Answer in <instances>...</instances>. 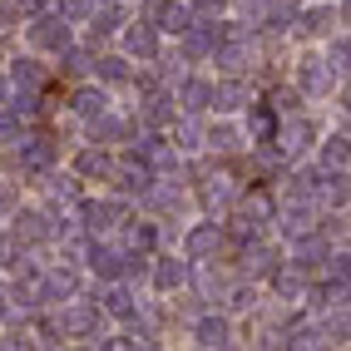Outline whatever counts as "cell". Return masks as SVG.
I'll return each mask as SVG.
<instances>
[{
	"label": "cell",
	"instance_id": "7402d4cb",
	"mask_svg": "<svg viewBox=\"0 0 351 351\" xmlns=\"http://www.w3.org/2000/svg\"><path fill=\"white\" fill-rule=\"evenodd\" d=\"M173 104H183V114H203V109H213V84L189 75V80H178L173 89Z\"/></svg>",
	"mask_w": 351,
	"mask_h": 351
},
{
	"label": "cell",
	"instance_id": "3957f363",
	"mask_svg": "<svg viewBox=\"0 0 351 351\" xmlns=\"http://www.w3.org/2000/svg\"><path fill=\"white\" fill-rule=\"evenodd\" d=\"M99 322H104V307L99 302H75L69 297L64 307H60V317H55V326H60V337H99Z\"/></svg>",
	"mask_w": 351,
	"mask_h": 351
},
{
	"label": "cell",
	"instance_id": "d4e9b609",
	"mask_svg": "<svg viewBox=\"0 0 351 351\" xmlns=\"http://www.w3.org/2000/svg\"><path fill=\"white\" fill-rule=\"evenodd\" d=\"M252 104V95H247V84L232 75V80H223V84H213V109L218 114H238V109H247Z\"/></svg>",
	"mask_w": 351,
	"mask_h": 351
},
{
	"label": "cell",
	"instance_id": "8992f818",
	"mask_svg": "<svg viewBox=\"0 0 351 351\" xmlns=\"http://www.w3.org/2000/svg\"><path fill=\"white\" fill-rule=\"evenodd\" d=\"M223 247H228L223 223H198V228H189V238H183V257H189V263H213Z\"/></svg>",
	"mask_w": 351,
	"mask_h": 351
},
{
	"label": "cell",
	"instance_id": "ee69618b",
	"mask_svg": "<svg viewBox=\"0 0 351 351\" xmlns=\"http://www.w3.org/2000/svg\"><path fill=\"white\" fill-rule=\"evenodd\" d=\"M238 10H243L247 20H257V25H263V15L272 10V0H238Z\"/></svg>",
	"mask_w": 351,
	"mask_h": 351
},
{
	"label": "cell",
	"instance_id": "5bb4252c",
	"mask_svg": "<svg viewBox=\"0 0 351 351\" xmlns=\"http://www.w3.org/2000/svg\"><path fill=\"white\" fill-rule=\"evenodd\" d=\"M10 232H15V243H20V247H40V243H50L55 223L45 218V213H20V208H15V218H10Z\"/></svg>",
	"mask_w": 351,
	"mask_h": 351
},
{
	"label": "cell",
	"instance_id": "60d3db41",
	"mask_svg": "<svg viewBox=\"0 0 351 351\" xmlns=\"http://www.w3.org/2000/svg\"><path fill=\"white\" fill-rule=\"evenodd\" d=\"M267 104H272L277 114H292V109L302 104V89H297V84H282V89H272V95H267Z\"/></svg>",
	"mask_w": 351,
	"mask_h": 351
},
{
	"label": "cell",
	"instance_id": "603a6c76",
	"mask_svg": "<svg viewBox=\"0 0 351 351\" xmlns=\"http://www.w3.org/2000/svg\"><path fill=\"white\" fill-rule=\"evenodd\" d=\"M193 341L198 346H232V322L218 317V312H203L193 322Z\"/></svg>",
	"mask_w": 351,
	"mask_h": 351
},
{
	"label": "cell",
	"instance_id": "7bdbcfd3",
	"mask_svg": "<svg viewBox=\"0 0 351 351\" xmlns=\"http://www.w3.org/2000/svg\"><path fill=\"white\" fill-rule=\"evenodd\" d=\"M326 263H332V277H337V282H351V252H332Z\"/></svg>",
	"mask_w": 351,
	"mask_h": 351
},
{
	"label": "cell",
	"instance_id": "2e32d148",
	"mask_svg": "<svg viewBox=\"0 0 351 351\" xmlns=\"http://www.w3.org/2000/svg\"><path fill=\"white\" fill-rule=\"evenodd\" d=\"M277 124H282V114H277L267 99H252L247 104V138H252V144H272Z\"/></svg>",
	"mask_w": 351,
	"mask_h": 351
},
{
	"label": "cell",
	"instance_id": "74e56055",
	"mask_svg": "<svg viewBox=\"0 0 351 351\" xmlns=\"http://www.w3.org/2000/svg\"><path fill=\"white\" fill-rule=\"evenodd\" d=\"M55 60H60V75H69V80H80V75H89V64H95V60H89L84 50H75V45H64V50H60Z\"/></svg>",
	"mask_w": 351,
	"mask_h": 351
},
{
	"label": "cell",
	"instance_id": "f1b7e54d",
	"mask_svg": "<svg viewBox=\"0 0 351 351\" xmlns=\"http://www.w3.org/2000/svg\"><path fill=\"white\" fill-rule=\"evenodd\" d=\"M238 198H243V189H238V178H228V173H213L203 183V203L208 208H232Z\"/></svg>",
	"mask_w": 351,
	"mask_h": 351
},
{
	"label": "cell",
	"instance_id": "52a82bcc",
	"mask_svg": "<svg viewBox=\"0 0 351 351\" xmlns=\"http://www.w3.org/2000/svg\"><path fill=\"white\" fill-rule=\"evenodd\" d=\"M129 218V203H119V198H89V203H80V228L84 232H109V228H119Z\"/></svg>",
	"mask_w": 351,
	"mask_h": 351
},
{
	"label": "cell",
	"instance_id": "7a4b0ae2",
	"mask_svg": "<svg viewBox=\"0 0 351 351\" xmlns=\"http://www.w3.org/2000/svg\"><path fill=\"white\" fill-rule=\"evenodd\" d=\"M25 40L35 45V50H50V55H60L69 40H75V30H69V20L55 10H40V15H30V25H25Z\"/></svg>",
	"mask_w": 351,
	"mask_h": 351
},
{
	"label": "cell",
	"instance_id": "30bf717a",
	"mask_svg": "<svg viewBox=\"0 0 351 351\" xmlns=\"http://www.w3.org/2000/svg\"><path fill=\"white\" fill-rule=\"evenodd\" d=\"M189 272H193V263L189 257H173V252H163V257L149 263V277H154L158 292H183L189 287Z\"/></svg>",
	"mask_w": 351,
	"mask_h": 351
},
{
	"label": "cell",
	"instance_id": "d590c367",
	"mask_svg": "<svg viewBox=\"0 0 351 351\" xmlns=\"http://www.w3.org/2000/svg\"><path fill=\"white\" fill-rule=\"evenodd\" d=\"M124 247H129V252H154V247H158V228L124 218Z\"/></svg>",
	"mask_w": 351,
	"mask_h": 351
},
{
	"label": "cell",
	"instance_id": "f6af8a7d",
	"mask_svg": "<svg viewBox=\"0 0 351 351\" xmlns=\"http://www.w3.org/2000/svg\"><path fill=\"white\" fill-rule=\"evenodd\" d=\"M228 302H232V312H252V307H257V292H252V287H238Z\"/></svg>",
	"mask_w": 351,
	"mask_h": 351
},
{
	"label": "cell",
	"instance_id": "8fae6325",
	"mask_svg": "<svg viewBox=\"0 0 351 351\" xmlns=\"http://www.w3.org/2000/svg\"><path fill=\"white\" fill-rule=\"evenodd\" d=\"M124 55H138V60H158L163 55V35L154 20H134L124 25Z\"/></svg>",
	"mask_w": 351,
	"mask_h": 351
},
{
	"label": "cell",
	"instance_id": "ab89813d",
	"mask_svg": "<svg viewBox=\"0 0 351 351\" xmlns=\"http://www.w3.org/2000/svg\"><path fill=\"white\" fill-rule=\"evenodd\" d=\"M99 0H60V15L69 20V25H80V20H95Z\"/></svg>",
	"mask_w": 351,
	"mask_h": 351
},
{
	"label": "cell",
	"instance_id": "d6a6232c",
	"mask_svg": "<svg viewBox=\"0 0 351 351\" xmlns=\"http://www.w3.org/2000/svg\"><path fill=\"white\" fill-rule=\"evenodd\" d=\"M95 80H99V84H129V80H134L129 55H99V60H95Z\"/></svg>",
	"mask_w": 351,
	"mask_h": 351
},
{
	"label": "cell",
	"instance_id": "7c38bea8",
	"mask_svg": "<svg viewBox=\"0 0 351 351\" xmlns=\"http://www.w3.org/2000/svg\"><path fill=\"white\" fill-rule=\"evenodd\" d=\"M149 5H154V25H158V35H183V30H189L193 25V5H183V0H149Z\"/></svg>",
	"mask_w": 351,
	"mask_h": 351
},
{
	"label": "cell",
	"instance_id": "44dd1931",
	"mask_svg": "<svg viewBox=\"0 0 351 351\" xmlns=\"http://www.w3.org/2000/svg\"><path fill=\"white\" fill-rule=\"evenodd\" d=\"M317 203H322V208H346V203H351V173H346V169H322Z\"/></svg>",
	"mask_w": 351,
	"mask_h": 351
},
{
	"label": "cell",
	"instance_id": "ac0fdd59",
	"mask_svg": "<svg viewBox=\"0 0 351 351\" xmlns=\"http://www.w3.org/2000/svg\"><path fill=\"white\" fill-rule=\"evenodd\" d=\"M277 267H282V252H277L272 243H243V272L247 277H272Z\"/></svg>",
	"mask_w": 351,
	"mask_h": 351
},
{
	"label": "cell",
	"instance_id": "f907efd6",
	"mask_svg": "<svg viewBox=\"0 0 351 351\" xmlns=\"http://www.w3.org/2000/svg\"><path fill=\"white\" fill-rule=\"evenodd\" d=\"M0 104H10V89H5V80H0Z\"/></svg>",
	"mask_w": 351,
	"mask_h": 351
},
{
	"label": "cell",
	"instance_id": "1f68e13d",
	"mask_svg": "<svg viewBox=\"0 0 351 351\" xmlns=\"http://www.w3.org/2000/svg\"><path fill=\"white\" fill-rule=\"evenodd\" d=\"M317 154H322V169H346L351 163V138L346 134H326V138H317Z\"/></svg>",
	"mask_w": 351,
	"mask_h": 351
},
{
	"label": "cell",
	"instance_id": "e0dca14e",
	"mask_svg": "<svg viewBox=\"0 0 351 351\" xmlns=\"http://www.w3.org/2000/svg\"><path fill=\"white\" fill-rule=\"evenodd\" d=\"M173 119H178L173 95H163V89H144V104H138V124L163 129V124H173Z\"/></svg>",
	"mask_w": 351,
	"mask_h": 351
},
{
	"label": "cell",
	"instance_id": "681fc988",
	"mask_svg": "<svg viewBox=\"0 0 351 351\" xmlns=\"http://www.w3.org/2000/svg\"><path fill=\"white\" fill-rule=\"evenodd\" d=\"M341 109H346V114H351V80H346V84H341Z\"/></svg>",
	"mask_w": 351,
	"mask_h": 351
},
{
	"label": "cell",
	"instance_id": "f35d334b",
	"mask_svg": "<svg viewBox=\"0 0 351 351\" xmlns=\"http://www.w3.org/2000/svg\"><path fill=\"white\" fill-rule=\"evenodd\" d=\"M326 64H332V75H351V35L326 45Z\"/></svg>",
	"mask_w": 351,
	"mask_h": 351
},
{
	"label": "cell",
	"instance_id": "c3c4849f",
	"mask_svg": "<svg viewBox=\"0 0 351 351\" xmlns=\"http://www.w3.org/2000/svg\"><path fill=\"white\" fill-rule=\"evenodd\" d=\"M337 20H341V25H351V0H341V5H337Z\"/></svg>",
	"mask_w": 351,
	"mask_h": 351
},
{
	"label": "cell",
	"instance_id": "6da1fadb",
	"mask_svg": "<svg viewBox=\"0 0 351 351\" xmlns=\"http://www.w3.org/2000/svg\"><path fill=\"white\" fill-rule=\"evenodd\" d=\"M10 163H15V173L20 178H40V173H50L55 169V158H60V144L50 134H25L20 144H10Z\"/></svg>",
	"mask_w": 351,
	"mask_h": 351
},
{
	"label": "cell",
	"instance_id": "ffe728a7",
	"mask_svg": "<svg viewBox=\"0 0 351 351\" xmlns=\"http://www.w3.org/2000/svg\"><path fill=\"white\" fill-rule=\"evenodd\" d=\"M89 267H95L104 282H119L124 267H129V252L124 247H109V243H89Z\"/></svg>",
	"mask_w": 351,
	"mask_h": 351
},
{
	"label": "cell",
	"instance_id": "8d00e7d4",
	"mask_svg": "<svg viewBox=\"0 0 351 351\" xmlns=\"http://www.w3.org/2000/svg\"><path fill=\"white\" fill-rule=\"evenodd\" d=\"M25 114H20L15 104H0V144H20V138H25Z\"/></svg>",
	"mask_w": 351,
	"mask_h": 351
},
{
	"label": "cell",
	"instance_id": "cb8c5ba5",
	"mask_svg": "<svg viewBox=\"0 0 351 351\" xmlns=\"http://www.w3.org/2000/svg\"><path fill=\"white\" fill-rule=\"evenodd\" d=\"M35 183H40V193L50 203H75L80 198V173H55L50 169V173H40Z\"/></svg>",
	"mask_w": 351,
	"mask_h": 351
},
{
	"label": "cell",
	"instance_id": "d6986e66",
	"mask_svg": "<svg viewBox=\"0 0 351 351\" xmlns=\"http://www.w3.org/2000/svg\"><path fill=\"white\" fill-rule=\"evenodd\" d=\"M277 218H282V232H287V238L317 232V203H312V198H287V208H282Z\"/></svg>",
	"mask_w": 351,
	"mask_h": 351
},
{
	"label": "cell",
	"instance_id": "4fadbf2b",
	"mask_svg": "<svg viewBox=\"0 0 351 351\" xmlns=\"http://www.w3.org/2000/svg\"><path fill=\"white\" fill-rule=\"evenodd\" d=\"M337 25V5H307V10H297L292 15V30L302 40H322V35H332Z\"/></svg>",
	"mask_w": 351,
	"mask_h": 351
},
{
	"label": "cell",
	"instance_id": "277c9868",
	"mask_svg": "<svg viewBox=\"0 0 351 351\" xmlns=\"http://www.w3.org/2000/svg\"><path fill=\"white\" fill-rule=\"evenodd\" d=\"M332 64H326V55H302L297 69H292V84L302 89V95H312V99H326L332 95Z\"/></svg>",
	"mask_w": 351,
	"mask_h": 351
},
{
	"label": "cell",
	"instance_id": "4dcf8cb0",
	"mask_svg": "<svg viewBox=\"0 0 351 351\" xmlns=\"http://www.w3.org/2000/svg\"><path fill=\"white\" fill-rule=\"evenodd\" d=\"M45 64L40 60H30V55H20V60H10V84L15 89H45Z\"/></svg>",
	"mask_w": 351,
	"mask_h": 351
},
{
	"label": "cell",
	"instance_id": "7dc6e473",
	"mask_svg": "<svg viewBox=\"0 0 351 351\" xmlns=\"http://www.w3.org/2000/svg\"><path fill=\"white\" fill-rule=\"evenodd\" d=\"M15 10L30 20V15H40V10H45V0H15Z\"/></svg>",
	"mask_w": 351,
	"mask_h": 351
},
{
	"label": "cell",
	"instance_id": "b9f144b4",
	"mask_svg": "<svg viewBox=\"0 0 351 351\" xmlns=\"http://www.w3.org/2000/svg\"><path fill=\"white\" fill-rule=\"evenodd\" d=\"M189 5H193V15H208V20H218V15L232 5V0H189Z\"/></svg>",
	"mask_w": 351,
	"mask_h": 351
},
{
	"label": "cell",
	"instance_id": "484cf974",
	"mask_svg": "<svg viewBox=\"0 0 351 351\" xmlns=\"http://www.w3.org/2000/svg\"><path fill=\"white\" fill-rule=\"evenodd\" d=\"M119 30H124V5H119V0H99L95 20H89V35H95V45L109 40V35H119Z\"/></svg>",
	"mask_w": 351,
	"mask_h": 351
},
{
	"label": "cell",
	"instance_id": "ba28073f",
	"mask_svg": "<svg viewBox=\"0 0 351 351\" xmlns=\"http://www.w3.org/2000/svg\"><path fill=\"white\" fill-rule=\"evenodd\" d=\"M80 292V272L75 267H45V272H35V297L40 302H69Z\"/></svg>",
	"mask_w": 351,
	"mask_h": 351
},
{
	"label": "cell",
	"instance_id": "836d02e7",
	"mask_svg": "<svg viewBox=\"0 0 351 351\" xmlns=\"http://www.w3.org/2000/svg\"><path fill=\"white\" fill-rule=\"evenodd\" d=\"M69 109H75L80 119H95V114L109 109V95H104V89H95V84H80V89H75V99H69Z\"/></svg>",
	"mask_w": 351,
	"mask_h": 351
},
{
	"label": "cell",
	"instance_id": "9a60e30c",
	"mask_svg": "<svg viewBox=\"0 0 351 351\" xmlns=\"http://www.w3.org/2000/svg\"><path fill=\"white\" fill-rule=\"evenodd\" d=\"M95 302H99V307H104L109 317H119V322H134L138 312H144V302H138L124 282H109L104 292H95Z\"/></svg>",
	"mask_w": 351,
	"mask_h": 351
},
{
	"label": "cell",
	"instance_id": "f546056e",
	"mask_svg": "<svg viewBox=\"0 0 351 351\" xmlns=\"http://www.w3.org/2000/svg\"><path fill=\"white\" fill-rule=\"evenodd\" d=\"M129 134V124L119 119V114H95V119H89V144H119V138Z\"/></svg>",
	"mask_w": 351,
	"mask_h": 351
},
{
	"label": "cell",
	"instance_id": "bcb514c9",
	"mask_svg": "<svg viewBox=\"0 0 351 351\" xmlns=\"http://www.w3.org/2000/svg\"><path fill=\"white\" fill-rule=\"evenodd\" d=\"M203 292H208V297H228V277H218V272H203Z\"/></svg>",
	"mask_w": 351,
	"mask_h": 351
},
{
	"label": "cell",
	"instance_id": "4316f807",
	"mask_svg": "<svg viewBox=\"0 0 351 351\" xmlns=\"http://www.w3.org/2000/svg\"><path fill=\"white\" fill-rule=\"evenodd\" d=\"M213 154H243V144H247V129H238L232 119H223V124H213L208 129V138H203Z\"/></svg>",
	"mask_w": 351,
	"mask_h": 351
},
{
	"label": "cell",
	"instance_id": "5b68a950",
	"mask_svg": "<svg viewBox=\"0 0 351 351\" xmlns=\"http://www.w3.org/2000/svg\"><path fill=\"white\" fill-rule=\"evenodd\" d=\"M272 144H277V154H282V158H302L307 149H317V124L307 119V114L282 119V124H277V138H272Z\"/></svg>",
	"mask_w": 351,
	"mask_h": 351
},
{
	"label": "cell",
	"instance_id": "83f0119b",
	"mask_svg": "<svg viewBox=\"0 0 351 351\" xmlns=\"http://www.w3.org/2000/svg\"><path fill=\"white\" fill-rule=\"evenodd\" d=\"M75 173H80V178H114V158L104 154V144H89V149H80V158H75Z\"/></svg>",
	"mask_w": 351,
	"mask_h": 351
},
{
	"label": "cell",
	"instance_id": "9c48e42d",
	"mask_svg": "<svg viewBox=\"0 0 351 351\" xmlns=\"http://www.w3.org/2000/svg\"><path fill=\"white\" fill-rule=\"evenodd\" d=\"M109 183H114V189H119L124 198H134V193L144 198V193L154 189V183H158V173L149 169L144 158H129V163H114V178H109Z\"/></svg>",
	"mask_w": 351,
	"mask_h": 351
},
{
	"label": "cell",
	"instance_id": "e575fe53",
	"mask_svg": "<svg viewBox=\"0 0 351 351\" xmlns=\"http://www.w3.org/2000/svg\"><path fill=\"white\" fill-rule=\"evenodd\" d=\"M203 138H208V129L193 119V114H189V119H173V149H178V154L203 149Z\"/></svg>",
	"mask_w": 351,
	"mask_h": 351
}]
</instances>
